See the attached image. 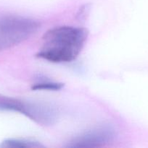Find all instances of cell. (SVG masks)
Instances as JSON below:
<instances>
[{
  "mask_svg": "<svg viewBox=\"0 0 148 148\" xmlns=\"http://www.w3.org/2000/svg\"><path fill=\"white\" fill-rule=\"evenodd\" d=\"M117 137L115 129L109 124L94 127L73 139L67 147H97L114 141Z\"/></svg>",
  "mask_w": 148,
  "mask_h": 148,
  "instance_id": "4",
  "label": "cell"
},
{
  "mask_svg": "<svg viewBox=\"0 0 148 148\" xmlns=\"http://www.w3.org/2000/svg\"><path fill=\"white\" fill-rule=\"evenodd\" d=\"M0 111L20 113L42 126L52 125L58 117L57 109L49 104L23 101L1 94H0Z\"/></svg>",
  "mask_w": 148,
  "mask_h": 148,
  "instance_id": "2",
  "label": "cell"
},
{
  "mask_svg": "<svg viewBox=\"0 0 148 148\" xmlns=\"http://www.w3.org/2000/svg\"><path fill=\"white\" fill-rule=\"evenodd\" d=\"M64 87V84L61 82H43L34 84L32 86L33 90H59Z\"/></svg>",
  "mask_w": 148,
  "mask_h": 148,
  "instance_id": "6",
  "label": "cell"
},
{
  "mask_svg": "<svg viewBox=\"0 0 148 148\" xmlns=\"http://www.w3.org/2000/svg\"><path fill=\"white\" fill-rule=\"evenodd\" d=\"M88 34L86 29L72 26L50 29L44 35L36 56L54 63L72 62L81 53Z\"/></svg>",
  "mask_w": 148,
  "mask_h": 148,
  "instance_id": "1",
  "label": "cell"
},
{
  "mask_svg": "<svg viewBox=\"0 0 148 148\" xmlns=\"http://www.w3.org/2000/svg\"><path fill=\"white\" fill-rule=\"evenodd\" d=\"M44 146L37 142L29 141L24 140H15L8 139L0 145V147L2 148H38L43 147Z\"/></svg>",
  "mask_w": 148,
  "mask_h": 148,
  "instance_id": "5",
  "label": "cell"
},
{
  "mask_svg": "<svg viewBox=\"0 0 148 148\" xmlns=\"http://www.w3.org/2000/svg\"><path fill=\"white\" fill-rule=\"evenodd\" d=\"M40 27L39 22L15 15L0 17V51L13 47L34 34Z\"/></svg>",
  "mask_w": 148,
  "mask_h": 148,
  "instance_id": "3",
  "label": "cell"
}]
</instances>
